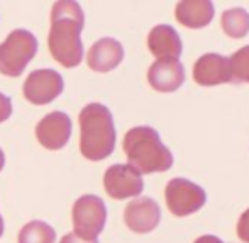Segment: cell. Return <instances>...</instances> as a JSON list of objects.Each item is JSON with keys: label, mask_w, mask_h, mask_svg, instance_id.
<instances>
[{"label": "cell", "mask_w": 249, "mask_h": 243, "mask_svg": "<svg viewBox=\"0 0 249 243\" xmlns=\"http://www.w3.org/2000/svg\"><path fill=\"white\" fill-rule=\"evenodd\" d=\"M85 16L78 2L59 0L51 9V29L48 48L51 56L65 68H75L83 60L82 29Z\"/></svg>", "instance_id": "cell-1"}, {"label": "cell", "mask_w": 249, "mask_h": 243, "mask_svg": "<svg viewBox=\"0 0 249 243\" xmlns=\"http://www.w3.org/2000/svg\"><path fill=\"white\" fill-rule=\"evenodd\" d=\"M80 151L87 160L107 158L115 146V126L112 114L104 104L92 102L80 111Z\"/></svg>", "instance_id": "cell-2"}, {"label": "cell", "mask_w": 249, "mask_h": 243, "mask_svg": "<svg viewBox=\"0 0 249 243\" xmlns=\"http://www.w3.org/2000/svg\"><path fill=\"white\" fill-rule=\"evenodd\" d=\"M122 146L129 165L134 167L139 174L166 172L173 165L171 151L163 145L156 129L149 126L131 128L125 133Z\"/></svg>", "instance_id": "cell-3"}, {"label": "cell", "mask_w": 249, "mask_h": 243, "mask_svg": "<svg viewBox=\"0 0 249 243\" xmlns=\"http://www.w3.org/2000/svg\"><path fill=\"white\" fill-rule=\"evenodd\" d=\"M37 40L27 29H14L3 43H0V73L5 77H19L27 63L36 56Z\"/></svg>", "instance_id": "cell-4"}, {"label": "cell", "mask_w": 249, "mask_h": 243, "mask_svg": "<svg viewBox=\"0 0 249 243\" xmlns=\"http://www.w3.org/2000/svg\"><path fill=\"white\" fill-rule=\"evenodd\" d=\"M75 233L83 240H97L107 221V207L100 197L85 194L75 201L71 211Z\"/></svg>", "instance_id": "cell-5"}, {"label": "cell", "mask_w": 249, "mask_h": 243, "mask_svg": "<svg viewBox=\"0 0 249 243\" xmlns=\"http://www.w3.org/2000/svg\"><path fill=\"white\" fill-rule=\"evenodd\" d=\"M164 199L171 214L181 218L194 214L205 204L207 194L200 185L187 179H171L164 189Z\"/></svg>", "instance_id": "cell-6"}, {"label": "cell", "mask_w": 249, "mask_h": 243, "mask_svg": "<svg viewBox=\"0 0 249 243\" xmlns=\"http://www.w3.org/2000/svg\"><path fill=\"white\" fill-rule=\"evenodd\" d=\"M63 77L56 70L43 68L34 70L29 73L22 85V94L26 101H29L34 105H46L59 97L63 92Z\"/></svg>", "instance_id": "cell-7"}, {"label": "cell", "mask_w": 249, "mask_h": 243, "mask_svg": "<svg viewBox=\"0 0 249 243\" xmlns=\"http://www.w3.org/2000/svg\"><path fill=\"white\" fill-rule=\"evenodd\" d=\"M104 189L112 199H129L138 197L144 189L142 175L131 165H112L104 174Z\"/></svg>", "instance_id": "cell-8"}, {"label": "cell", "mask_w": 249, "mask_h": 243, "mask_svg": "<svg viewBox=\"0 0 249 243\" xmlns=\"http://www.w3.org/2000/svg\"><path fill=\"white\" fill-rule=\"evenodd\" d=\"M71 119L61 111H53L46 114L36 126V138L46 150L56 151L66 146L71 138Z\"/></svg>", "instance_id": "cell-9"}, {"label": "cell", "mask_w": 249, "mask_h": 243, "mask_svg": "<svg viewBox=\"0 0 249 243\" xmlns=\"http://www.w3.org/2000/svg\"><path fill=\"white\" fill-rule=\"evenodd\" d=\"M124 221L129 230L134 233H151L160 224L161 209L156 201L151 197H138L125 206Z\"/></svg>", "instance_id": "cell-10"}, {"label": "cell", "mask_w": 249, "mask_h": 243, "mask_svg": "<svg viewBox=\"0 0 249 243\" xmlns=\"http://www.w3.org/2000/svg\"><path fill=\"white\" fill-rule=\"evenodd\" d=\"M194 80L203 87L232 82L229 58L217 55V53H207L200 56L194 65Z\"/></svg>", "instance_id": "cell-11"}, {"label": "cell", "mask_w": 249, "mask_h": 243, "mask_svg": "<svg viewBox=\"0 0 249 243\" xmlns=\"http://www.w3.org/2000/svg\"><path fill=\"white\" fill-rule=\"evenodd\" d=\"M148 82L158 92H175L185 82V68L180 60H156L148 70Z\"/></svg>", "instance_id": "cell-12"}, {"label": "cell", "mask_w": 249, "mask_h": 243, "mask_svg": "<svg viewBox=\"0 0 249 243\" xmlns=\"http://www.w3.org/2000/svg\"><path fill=\"white\" fill-rule=\"evenodd\" d=\"M124 58V48L114 38H102L87 53V63L90 70L99 73H107L117 68Z\"/></svg>", "instance_id": "cell-13"}, {"label": "cell", "mask_w": 249, "mask_h": 243, "mask_svg": "<svg viewBox=\"0 0 249 243\" xmlns=\"http://www.w3.org/2000/svg\"><path fill=\"white\" fill-rule=\"evenodd\" d=\"M148 48L156 60H178L183 49L178 33L166 24H160L151 29Z\"/></svg>", "instance_id": "cell-14"}, {"label": "cell", "mask_w": 249, "mask_h": 243, "mask_svg": "<svg viewBox=\"0 0 249 243\" xmlns=\"http://www.w3.org/2000/svg\"><path fill=\"white\" fill-rule=\"evenodd\" d=\"M175 17L185 27L202 29L213 19V5L209 0H183L177 3Z\"/></svg>", "instance_id": "cell-15"}, {"label": "cell", "mask_w": 249, "mask_h": 243, "mask_svg": "<svg viewBox=\"0 0 249 243\" xmlns=\"http://www.w3.org/2000/svg\"><path fill=\"white\" fill-rule=\"evenodd\" d=\"M220 26L222 31L232 40H243L249 33V14L248 10L236 7L222 12L220 16Z\"/></svg>", "instance_id": "cell-16"}, {"label": "cell", "mask_w": 249, "mask_h": 243, "mask_svg": "<svg viewBox=\"0 0 249 243\" xmlns=\"http://www.w3.org/2000/svg\"><path fill=\"white\" fill-rule=\"evenodd\" d=\"M19 243H54L56 242V231L51 228V224L44 221L34 220L24 224L22 230L19 231L17 237Z\"/></svg>", "instance_id": "cell-17"}, {"label": "cell", "mask_w": 249, "mask_h": 243, "mask_svg": "<svg viewBox=\"0 0 249 243\" xmlns=\"http://www.w3.org/2000/svg\"><path fill=\"white\" fill-rule=\"evenodd\" d=\"M231 75L239 82L249 83V46L241 48L229 58Z\"/></svg>", "instance_id": "cell-18"}, {"label": "cell", "mask_w": 249, "mask_h": 243, "mask_svg": "<svg viewBox=\"0 0 249 243\" xmlns=\"http://www.w3.org/2000/svg\"><path fill=\"white\" fill-rule=\"evenodd\" d=\"M237 237L241 242L249 243V209L244 211L237 221Z\"/></svg>", "instance_id": "cell-19"}, {"label": "cell", "mask_w": 249, "mask_h": 243, "mask_svg": "<svg viewBox=\"0 0 249 243\" xmlns=\"http://www.w3.org/2000/svg\"><path fill=\"white\" fill-rule=\"evenodd\" d=\"M12 114V102L5 94L0 92V122L7 121Z\"/></svg>", "instance_id": "cell-20"}, {"label": "cell", "mask_w": 249, "mask_h": 243, "mask_svg": "<svg viewBox=\"0 0 249 243\" xmlns=\"http://www.w3.org/2000/svg\"><path fill=\"white\" fill-rule=\"evenodd\" d=\"M59 243H99V242L97 240H83V238H80L78 235L73 231V233H66Z\"/></svg>", "instance_id": "cell-21"}, {"label": "cell", "mask_w": 249, "mask_h": 243, "mask_svg": "<svg viewBox=\"0 0 249 243\" xmlns=\"http://www.w3.org/2000/svg\"><path fill=\"white\" fill-rule=\"evenodd\" d=\"M194 243H224V242L220 240V238L213 237V235H203V237L197 238Z\"/></svg>", "instance_id": "cell-22"}, {"label": "cell", "mask_w": 249, "mask_h": 243, "mask_svg": "<svg viewBox=\"0 0 249 243\" xmlns=\"http://www.w3.org/2000/svg\"><path fill=\"white\" fill-rule=\"evenodd\" d=\"M3 165H5V155H3V151H2V148H0V172H2V168H3Z\"/></svg>", "instance_id": "cell-23"}, {"label": "cell", "mask_w": 249, "mask_h": 243, "mask_svg": "<svg viewBox=\"0 0 249 243\" xmlns=\"http://www.w3.org/2000/svg\"><path fill=\"white\" fill-rule=\"evenodd\" d=\"M3 235V220H2V214H0V238Z\"/></svg>", "instance_id": "cell-24"}]
</instances>
